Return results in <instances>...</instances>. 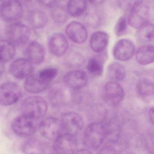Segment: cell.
<instances>
[{
  "label": "cell",
  "instance_id": "cell-1",
  "mask_svg": "<svg viewBox=\"0 0 154 154\" xmlns=\"http://www.w3.org/2000/svg\"><path fill=\"white\" fill-rule=\"evenodd\" d=\"M106 135V129L103 124L93 122L87 127L84 132L83 142L89 150H97L101 146Z\"/></svg>",
  "mask_w": 154,
  "mask_h": 154
},
{
  "label": "cell",
  "instance_id": "cell-2",
  "mask_svg": "<svg viewBox=\"0 0 154 154\" xmlns=\"http://www.w3.org/2000/svg\"><path fill=\"white\" fill-rule=\"evenodd\" d=\"M22 115L36 120L43 118L48 111V105L44 98L39 96H32L25 98L21 104Z\"/></svg>",
  "mask_w": 154,
  "mask_h": 154
},
{
  "label": "cell",
  "instance_id": "cell-3",
  "mask_svg": "<svg viewBox=\"0 0 154 154\" xmlns=\"http://www.w3.org/2000/svg\"><path fill=\"white\" fill-rule=\"evenodd\" d=\"M7 40L14 47H22L28 43L31 30L28 25L19 22L11 23L6 29Z\"/></svg>",
  "mask_w": 154,
  "mask_h": 154
},
{
  "label": "cell",
  "instance_id": "cell-4",
  "mask_svg": "<svg viewBox=\"0 0 154 154\" xmlns=\"http://www.w3.org/2000/svg\"><path fill=\"white\" fill-rule=\"evenodd\" d=\"M37 120L22 114L14 119L11 123L12 130L20 137H28L33 135L37 128Z\"/></svg>",
  "mask_w": 154,
  "mask_h": 154
},
{
  "label": "cell",
  "instance_id": "cell-5",
  "mask_svg": "<svg viewBox=\"0 0 154 154\" xmlns=\"http://www.w3.org/2000/svg\"><path fill=\"white\" fill-rule=\"evenodd\" d=\"M63 134L76 136L83 128L84 121L82 117L74 112L64 113L60 119Z\"/></svg>",
  "mask_w": 154,
  "mask_h": 154
},
{
  "label": "cell",
  "instance_id": "cell-6",
  "mask_svg": "<svg viewBox=\"0 0 154 154\" xmlns=\"http://www.w3.org/2000/svg\"><path fill=\"white\" fill-rule=\"evenodd\" d=\"M150 16V6L145 2H139L130 11L128 23L133 28L139 29L148 22Z\"/></svg>",
  "mask_w": 154,
  "mask_h": 154
},
{
  "label": "cell",
  "instance_id": "cell-7",
  "mask_svg": "<svg viewBox=\"0 0 154 154\" xmlns=\"http://www.w3.org/2000/svg\"><path fill=\"white\" fill-rule=\"evenodd\" d=\"M21 90L19 85L7 82L0 86V105L9 106L16 103L20 98Z\"/></svg>",
  "mask_w": 154,
  "mask_h": 154
},
{
  "label": "cell",
  "instance_id": "cell-8",
  "mask_svg": "<svg viewBox=\"0 0 154 154\" xmlns=\"http://www.w3.org/2000/svg\"><path fill=\"white\" fill-rule=\"evenodd\" d=\"M23 13V7L20 1L7 0L0 11V15L5 21L13 23L21 19Z\"/></svg>",
  "mask_w": 154,
  "mask_h": 154
},
{
  "label": "cell",
  "instance_id": "cell-9",
  "mask_svg": "<svg viewBox=\"0 0 154 154\" xmlns=\"http://www.w3.org/2000/svg\"><path fill=\"white\" fill-rule=\"evenodd\" d=\"M77 147L75 136L63 134L54 141L53 154H75Z\"/></svg>",
  "mask_w": 154,
  "mask_h": 154
},
{
  "label": "cell",
  "instance_id": "cell-10",
  "mask_svg": "<svg viewBox=\"0 0 154 154\" xmlns=\"http://www.w3.org/2000/svg\"><path fill=\"white\" fill-rule=\"evenodd\" d=\"M41 134L50 140L55 141L63 134L60 120L54 117H48L42 121L39 126Z\"/></svg>",
  "mask_w": 154,
  "mask_h": 154
},
{
  "label": "cell",
  "instance_id": "cell-11",
  "mask_svg": "<svg viewBox=\"0 0 154 154\" xmlns=\"http://www.w3.org/2000/svg\"><path fill=\"white\" fill-rule=\"evenodd\" d=\"M123 88L117 82H109L106 84L103 91V97L105 101L111 106H116L124 98Z\"/></svg>",
  "mask_w": 154,
  "mask_h": 154
},
{
  "label": "cell",
  "instance_id": "cell-12",
  "mask_svg": "<svg viewBox=\"0 0 154 154\" xmlns=\"http://www.w3.org/2000/svg\"><path fill=\"white\" fill-rule=\"evenodd\" d=\"M135 47L134 42L128 39L119 40L113 49V55L116 59L120 61L129 60L134 56Z\"/></svg>",
  "mask_w": 154,
  "mask_h": 154
},
{
  "label": "cell",
  "instance_id": "cell-13",
  "mask_svg": "<svg viewBox=\"0 0 154 154\" xmlns=\"http://www.w3.org/2000/svg\"><path fill=\"white\" fill-rule=\"evenodd\" d=\"M33 64L26 59H18L13 61L10 66L9 71L11 75L16 79H25L32 74Z\"/></svg>",
  "mask_w": 154,
  "mask_h": 154
},
{
  "label": "cell",
  "instance_id": "cell-14",
  "mask_svg": "<svg viewBox=\"0 0 154 154\" xmlns=\"http://www.w3.org/2000/svg\"><path fill=\"white\" fill-rule=\"evenodd\" d=\"M50 52L55 57H60L67 51L69 44L66 37L60 32L52 34L48 41Z\"/></svg>",
  "mask_w": 154,
  "mask_h": 154
},
{
  "label": "cell",
  "instance_id": "cell-15",
  "mask_svg": "<svg viewBox=\"0 0 154 154\" xmlns=\"http://www.w3.org/2000/svg\"><path fill=\"white\" fill-rule=\"evenodd\" d=\"M66 34L72 42L78 44L84 43L88 38L87 29L79 22L72 21L66 28Z\"/></svg>",
  "mask_w": 154,
  "mask_h": 154
},
{
  "label": "cell",
  "instance_id": "cell-16",
  "mask_svg": "<svg viewBox=\"0 0 154 154\" xmlns=\"http://www.w3.org/2000/svg\"><path fill=\"white\" fill-rule=\"evenodd\" d=\"M45 54V50L43 45L36 41L30 42L25 51L26 59L32 64L36 65H39L44 61Z\"/></svg>",
  "mask_w": 154,
  "mask_h": 154
},
{
  "label": "cell",
  "instance_id": "cell-17",
  "mask_svg": "<svg viewBox=\"0 0 154 154\" xmlns=\"http://www.w3.org/2000/svg\"><path fill=\"white\" fill-rule=\"evenodd\" d=\"M66 85L73 89H79L85 87L88 82V77L85 71L75 70L67 73L64 78Z\"/></svg>",
  "mask_w": 154,
  "mask_h": 154
},
{
  "label": "cell",
  "instance_id": "cell-18",
  "mask_svg": "<svg viewBox=\"0 0 154 154\" xmlns=\"http://www.w3.org/2000/svg\"><path fill=\"white\" fill-rule=\"evenodd\" d=\"M51 83L43 79L38 73L32 74L26 78L24 89L29 93H38L46 90Z\"/></svg>",
  "mask_w": 154,
  "mask_h": 154
},
{
  "label": "cell",
  "instance_id": "cell-19",
  "mask_svg": "<svg viewBox=\"0 0 154 154\" xmlns=\"http://www.w3.org/2000/svg\"><path fill=\"white\" fill-rule=\"evenodd\" d=\"M109 41V36L106 32L102 31L95 32L91 36V48L96 53H102L106 48Z\"/></svg>",
  "mask_w": 154,
  "mask_h": 154
},
{
  "label": "cell",
  "instance_id": "cell-20",
  "mask_svg": "<svg viewBox=\"0 0 154 154\" xmlns=\"http://www.w3.org/2000/svg\"><path fill=\"white\" fill-rule=\"evenodd\" d=\"M28 20L32 27L40 29L47 25L48 17L43 11L35 9L29 12L28 14Z\"/></svg>",
  "mask_w": 154,
  "mask_h": 154
},
{
  "label": "cell",
  "instance_id": "cell-21",
  "mask_svg": "<svg viewBox=\"0 0 154 154\" xmlns=\"http://www.w3.org/2000/svg\"><path fill=\"white\" fill-rule=\"evenodd\" d=\"M137 63L142 66L149 65L154 62V46L144 45L139 48L136 54Z\"/></svg>",
  "mask_w": 154,
  "mask_h": 154
},
{
  "label": "cell",
  "instance_id": "cell-22",
  "mask_svg": "<svg viewBox=\"0 0 154 154\" xmlns=\"http://www.w3.org/2000/svg\"><path fill=\"white\" fill-rule=\"evenodd\" d=\"M100 55L93 57L89 60L87 65L88 72L95 76H100L103 74L104 64L106 60L105 54L100 53Z\"/></svg>",
  "mask_w": 154,
  "mask_h": 154
},
{
  "label": "cell",
  "instance_id": "cell-23",
  "mask_svg": "<svg viewBox=\"0 0 154 154\" xmlns=\"http://www.w3.org/2000/svg\"><path fill=\"white\" fill-rule=\"evenodd\" d=\"M140 97L145 100H150L154 97V83L147 79L140 81L137 87Z\"/></svg>",
  "mask_w": 154,
  "mask_h": 154
},
{
  "label": "cell",
  "instance_id": "cell-24",
  "mask_svg": "<svg viewBox=\"0 0 154 154\" xmlns=\"http://www.w3.org/2000/svg\"><path fill=\"white\" fill-rule=\"evenodd\" d=\"M16 53L15 47L7 40H0V62L7 63L13 59Z\"/></svg>",
  "mask_w": 154,
  "mask_h": 154
},
{
  "label": "cell",
  "instance_id": "cell-25",
  "mask_svg": "<svg viewBox=\"0 0 154 154\" xmlns=\"http://www.w3.org/2000/svg\"><path fill=\"white\" fill-rule=\"evenodd\" d=\"M86 8V0H69L67 10L72 17H79L84 13Z\"/></svg>",
  "mask_w": 154,
  "mask_h": 154
},
{
  "label": "cell",
  "instance_id": "cell-26",
  "mask_svg": "<svg viewBox=\"0 0 154 154\" xmlns=\"http://www.w3.org/2000/svg\"><path fill=\"white\" fill-rule=\"evenodd\" d=\"M107 76L111 81L116 82L122 80L125 77V69L121 64L114 62L108 68Z\"/></svg>",
  "mask_w": 154,
  "mask_h": 154
},
{
  "label": "cell",
  "instance_id": "cell-27",
  "mask_svg": "<svg viewBox=\"0 0 154 154\" xmlns=\"http://www.w3.org/2000/svg\"><path fill=\"white\" fill-rule=\"evenodd\" d=\"M138 39L143 43H148L154 40V25L146 23L140 27L137 32Z\"/></svg>",
  "mask_w": 154,
  "mask_h": 154
},
{
  "label": "cell",
  "instance_id": "cell-28",
  "mask_svg": "<svg viewBox=\"0 0 154 154\" xmlns=\"http://www.w3.org/2000/svg\"><path fill=\"white\" fill-rule=\"evenodd\" d=\"M24 154H42L43 147L41 143L35 138H31L26 141L22 146Z\"/></svg>",
  "mask_w": 154,
  "mask_h": 154
},
{
  "label": "cell",
  "instance_id": "cell-29",
  "mask_svg": "<svg viewBox=\"0 0 154 154\" xmlns=\"http://www.w3.org/2000/svg\"><path fill=\"white\" fill-rule=\"evenodd\" d=\"M51 8V17L55 23H63L66 22L68 12L63 5L57 4Z\"/></svg>",
  "mask_w": 154,
  "mask_h": 154
},
{
  "label": "cell",
  "instance_id": "cell-30",
  "mask_svg": "<svg viewBox=\"0 0 154 154\" xmlns=\"http://www.w3.org/2000/svg\"><path fill=\"white\" fill-rule=\"evenodd\" d=\"M97 10H91L86 14L85 20L86 23L91 27H97L101 24L103 20V16Z\"/></svg>",
  "mask_w": 154,
  "mask_h": 154
},
{
  "label": "cell",
  "instance_id": "cell-31",
  "mask_svg": "<svg viewBox=\"0 0 154 154\" xmlns=\"http://www.w3.org/2000/svg\"><path fill=\"white\" fill-rule=\"evenodd\" d=\"M128 23V20L125 16H121L119 19L115 29V33L117 37H121L126 33Z\"/></svg>",
  "mask_w": 154,
  "mask_h": 154
},
{
  "label": "cell",
  "instance_id": "cell-32",
  "mask_svg": "<svg viewBox=\"0 0 154 154\" xmlns=\"http://www.w3.org/2000/svg\"><path fill=\"white\" fill-rule=\"evenodd\" d=\"M40 76L46 81L51 82L56 78L58 74V71L56 68H49L44 69L38 73Z\"/></svg>",
  "mask_w": 154,
  "mask_h": 154
},
{
  "label": "cell",
  "instance_id": "cell-33",
  "mask_svg": "<svg viewBox=\"0 0 154 154\" xmlns=\"http://www.w3.org/2000/svg\"><path fill=\"white\" fill-rule=\"evenodd\" d=\"M139 2V0H118V4L122 11H130Z\"/></svg>",
  "mask_w": 154,
  "mask_h": 154
},
{
  "label": "cell",
  "instance_id": "cell-34",
  "mask_svg": "<svg viewBox=\"0 0 154 154\" xmlns=\"http://www.w3.org/2000/svg\"><path fill=\"white\" fill-rule=\"evenodd\" d=\"M40 3L46 7L52 8L57 4L58 0H38Z\"/></svg>",
  "mask_w": 154,
  "mask_h": 154
},
{
  "label": "cell",
  "instance_id": "cell-35",
  "mask_svg": "<svg viewBox=\"0 0 154 154\" xmlns=\"http://www.w3.org/2000/svg\"><path fill=\"white\" fill-rule=\"evenodd\" d=\"M100 154H116V150L111 146H106L103 148Z\"/></svg>",
  "mask_w": 154,
  "mask_h": 154
},
{
  "label": "cell",
  "instance_id": "cell-36",
  "mask_svg": "<svg viewBox=\"0 0 154 154\" xmlns=\"http://www.w3.org/2000/svg\"><path fill=\"white\" fill-rule=\"evenodd\" d=\"M149 117L151 122L154 125V106L151 108L149 110Z\"/></svg>",
  "mask_w": 154,
  "mask_h": 154
},
{
  "label": "cell",
  "instance_id": "cell-37",
  "mask_svg": "<svg viewBox=\"0 0 154 154\" xmlns=\"http://www.w3.org/2000/svg\"><path fill=\"white\" fill-rule=\"evenodd\" d=\"M91 4L94 5H98L103 3L106 0H88Z\"/></svg>",
  "mask_w": 154,
  "mask_h": 154
},
{
  "label": "cell",
  "instance_id": "cell-38",
  "mask_svg": "<svg viewBox=\"0 0 154 154\" xmlns=\"http://www.w3.org/2000/svg\"><path fill=\"white\" fill-rule=\"evenodd\" d=\"M75 154H93L88 149H82L79 151H77Z\"/></svg>",
  "mask_w": 154,
  "mask_h": 154
},
{
  "label": "cell",
  "instance_id": "cell-39",
  "mask_svg": "<svg viewBox=\"0 0 154 154\" xmlns=\"http://www.w3.org/2000/svg\"><path fill=\"white\" fill-rule=\"evenodd\" d=\"M5 70V64L0 62V76L2 75Z\"/></svg>",
  "mask_w": 154,
  "mask_h": 154
},
{
  "label": "cell",
  "instance_id": "cell-40",
  "mask_svg": "<svg viewBox=\"0 0 154 154\" xmlns=\"http://www.w3.org/2000/svg\"><path fill=\"white\" fill-rule=\"evenodd\" d=\"M5 2V0H0V11H1Z\"/></svg>",
  "mask_w": 154,
  "mask_h": 154
}]
</instances>
